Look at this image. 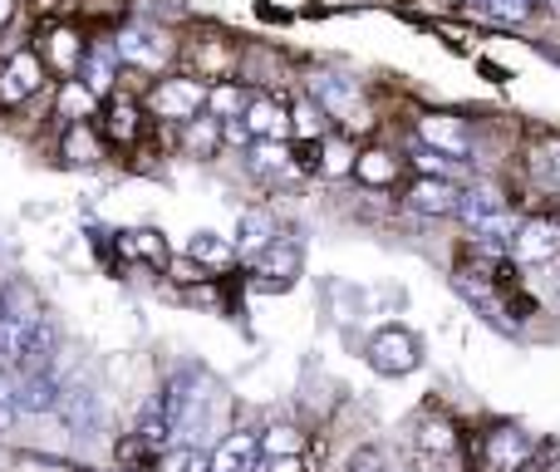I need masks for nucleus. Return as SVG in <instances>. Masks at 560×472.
I'll return each instance as SVG.
<instances>
[{"label": "nucleus", "instance_id": "4", "mask_svg": "<svg viewBox=\"0 0 560 472\" xmlns=\"http://www.w3.org/2000/svg\"><path fill=\"white\" fill-rule=\"evenodd\" d=\"M305 270V246L295 237H276L261 256H252V276L261 290H290Z\"/></svg>", "mask_w": 560, "mask_h": 472}, {"label": "nucleus", "instance_id": "26", "mask_svg": "<svg viewBox=\"0 0 560 472\" xmlns=\"http://www.w3.org/2000/svg\"><path fill=\"white\" fill-rule=\"evenodd\" d=\"M84 39L74 35V30H55L49 35V59H55V69H65V74H79V59H84Z\"/></svg>", "mask_w": 560, "mask_h": 472}, {"label": "nucleus", "instance_id": "18", "mask_svg": "<svg viewBox=\"0 0 560 472\" xmlns=\"http://www.w3.org/2000/svg\"><path fill=\"white\" fill-rule=\"evenodd\" d=\"M246 168H252L256 177L290 173V143H285V138H256V143L246 148Z\"/></svg>", "mask_w": 560, "mask_h": 472}, {"label": "nucleus", "instance_id": "20", "mask_svg": "<svg viewBox=\"0 0 560 472\" xmlns=\"http://www.w3.org/2000/svg\"><path fill=\"white\" fill-rule=\"evenodd\" d=\"M98 158H104V143H98V134L84 124V118H74V124L65 128V163H74V168H94Z\"/></svg>", "mask_w": 560, "mask_h": 472}, {"label": "nucleus", "instance_id": "12", "mask_svg": "<svg viewBox=\"0 0 560 472\" xmlns=\"http://www.w3.org/2000/svg\"><path fill=\"white\" fill-rule=\"evenodd\" d=\"M15 394H20V414H59V404H65V384H59L49 369L20 375Z\"/></svg>", "mask_w": 560, "mask_h": 472}, {"label": "nucleus", "instance_id": "27", "mask_svg": "<svg viewBox=\"0 0 560 472\" xmlns=\"http://www.w3.org/2000/svg\"><path fill=\"white\" fill-rule=\"evenodd\" d=\"M246 89L242 84H212L207 89V114H217V118H242L246 114Z\"/></svg>", "mask_w": 560, "mask_h": 472}, {"label": "nucleus", "instance_id": "19", "mask_svg": "<svg viewBox=\"0 0 560 472\" xmlns=\"http://www.w3.org/2000/svg\"><path fill=\"white\" fill-rule=\"evenodd\" d=\"M506 212V197L497 193L492 183H477V187H463V207H457V217H463L467 227H482L487 217Z\"/></svg>", "mask_w": 560, "mask_h": 472}, {"label": "nucleus", "instance_id": "11", "mask_svg": "<svg viewBox=\"0 0 560 472\" xmlns=\"http://www.w3.org/2000/svg\"><path fill=\"white\" fill-rule=\"evenodd\" d=\"M118 65H124L118 45H114V39H98V45H89V49H84V59H79V74H74V79H84V84L94 89L98 99H104V94H114Z\"/></svg>", "mask_w": 560, "mask_h": 472}, {"label": "nucleus", "instance_id": "5", "mask_svg": "<svg viewBox=\"0 0 560 472\" xmlns=\"http://www.w3.org/2000/svg\"><path fill=\"white\" fill-rule=\"evenodd\" d=\"M148 108H153L158 118L187 124V118H197L207 108V84L202 79H158V84L148 89Z\"/></svg>", "mask_w": 560, "mask_h": 472}, {"label": "nucleus", "instance_id": "29", "mask_svg": "<svg viewBox=\"0 0 560 472\" xmlns=\"http://www.w3.org/2000/svg\"><path fill=\"white\" fill-rule=\"evenodd\" d=\"M138 104L133 99H114V104H108V138H118V143H133L138 138Z\"/></svg>", "mask_w": 560, "mask_h": 472}, {"label": "nucleus", "instance_id": "36", "mask_svg": "<svg viewBox=\"0 0 560 472\" xmlns=\"http://www.w3.org/2000/svg\"><path fill=\"white\" fill-rule=\"evenodd\" d=\"M463 10H487V0H457Z\"/></svg>", "mask_w": 560, "mask_h": 472}, {"label": "nucleus", "instance_id": "30", "mask_svg": "<svg viewBox=\"0 0 560 472\" xmlns=\"http://www.w3.org/2000/svg\"><path fill=\"white\" fill-rule=\"evenodd\" d=\"M94 89L84 84V79H69L65 84V94H59V118H69V124H74V118H84L89 108H94Z\"/></svg>", "mask_w": 560, "mask_h": 472}, {"label": "nucleus", "instance_id": "17", "mask_svg": "<svg viewBox=\"0 0 560 472\" xmlns=\"http://www.w3.org/2000/svg\"><path fill=\"white\" fill-rule=\"evenodd\" d=\"M183 143H187V153L192 158H202V163H212L217 153H222V143H226V128H222V118L217 114H197V118H187L183 124Z\"/></svg>", "mask_w": 560, "mask_h": 472}, {"label": "nucleus", "instance_id": "7", "mask_svg": "<svg viewBox=\"0 0 560 472\" xmlns=\"http://www.w3.org/2000/svg\"><path fill=\"white\" fill-rule=\"evenodd\" d=\"M404 207L418 212V217H457V207H463V187H457L453 177H413Z\"/></svg>", "mask_w": 560, "mask_h": 472}, {"label": "nucleus", "instance_id": "15", "mask_svg": "<svg viewBox=\"0 0 560 472\" xmlns=\"http://www.w3.org/2000/svg\"><path fill=\"white\" fill-rule=\"evenodd\" d=\"M261 468V438L256 434H226L212 453V472H256Z\"/></svg>", "mask_w": 560, "mask_h": 472}, {"label": "nucleus", "instance_id": "1", "mask_svg": "<svg viewBox=\"0 0 560 472\" xmlns=\"http://www.w3.org/2000/svg\"><path fill=\"white\" fill-rule=\"evenodd\" d=\"M39 315H45V306H39V296L25 280H10V286L0 290V369L20 365L25 339H30V330L39 325Z\"/></svg>", "mask_w": 560, "mask_h": 472}, {"label": "nucleus", "instance_id": "33", "mask_svg": "<svg viewBox=\"0 0 560 472\" xmlns=\"http://www.w3.org/2000/svg\"><path fill=\"white\" fill-rule=\"evenodd\" d=\"M20 418V394H15V379L0 369V434H5L10 424Z\"/></svg>", "mask_w": 560, "mask_h": 472}, {"label": "nucleus", "instance_id": "14", "mask_svg": "<svg viewBox=\"0 0 560 472\" xmlns=\"http://www.w3.org/2000/svg\"><path fill=\"white\" fill-rule=\"evenodd\" d=\"M276 237H280V222H276L271 212H266V207H246V212L236 217V237H232V241H236V251H242L246 261L261 256V251L271 246Z\"/></svg>", "mask_w": 560, "mask_h": 472}, {"label": "nucleus", "instance_id": "22", "mask_svg": "<svg viewBox=\"0 0 560 472\" xmlns=\"http://www.w3.org/2000/svg\"><path fill=\"white\" fill-rule=\"evenodd\" d=\"M325 108L315 104V94L310 99H300L295 108H290V138H300V143H319L325 138Z\"/></svg>", "mask_w": 560, "mask_h": 472}, {"label": "nucleus", "instance_id": "3", "mask_svg": "<svg viewBox=\"0 0 560 472\" xmlns=\"http://www.w3.org/2000/svg\"><path fill=\"white\" fill-rule=\"evenodd\" d=\"M310 94H315V104L325 108L329 118H339L345 128H364L369 124V108H364V94H359V84L354 79H345V74H315L310 79Z\"/></svg>", "mask_w": 560, "mask_h": 472}, {"label": "nucleus", "instance_id": "35", "mask_svg": "<svg viewBox=\"0 0 560 472\" xmlns=\"http://www.w3.org/2000/svg\"><path fill=\"white\" fill-rule=\"evenodd\" d=\"M10 15H15V0H0V30L10 25Z\"/></svg>", "mask_w": 560, "mask_h": 472}, {"label": "nucleus", "instance_id": "2", "mask_svg": "<svg viewBox=\"0 0 560 472\" xmlns=\"http://www.w3.org/2000/svg\"><path fill=\"white\" fill-rule=\"evenodd\" d=\"M364 359H369V369L384 375V379L413 375V369L423 365V339H418L413 330H404V325H384L374 339H369Z\"/></svg>", "mask_w": 560, "mask_h": 472}, {"label": "nucleus", "instance_id": "32", "mask_svg": "<svg viewBox=\"0 0 560 472\" xmlns=\"http://www.w3.org/2000/svg\"><path fill=\"white\" fill-rule=\"evenodd\" d=\"M300 448H305V438H300L295 428H271V434L261 438V453H271V458H295Z\"/></svg>", "mask_w": 560, "mask_h": 472}, {"label": "nucleus", "instance_id": "8", "mask_svg": "<svg viewBox=\"0 0 560 472\" xmlns=\"http://www.w3.org/2000/svg\"><path fill=\"white\" fill-rule=\"evenodd\" d=\"M560 256V222L556 217H526L516 227V241H512V261L522 266H541V261Z\"/></svg>", "mask_w": 560, "mask_h": 472}, {"label": "nucleus", "instance_id": "31", "mask_svg": "<svg viewBox=\"0 0 560 472\" xmlns=\"http://www.w3.org/2000/svg\"><path fill=\"white\" fill-rule=\"evenodd\" d=\"M536 5L541 0H487V15L502 20V25H522V20H532Z\"/></svg>", "mask_w": 560, "mask_h": 472}, {"label": "nucleus", "instance_id": "10", "mask_svg": "<svg viewBox=\"0 0 560 472\" xmlns=\"http://www.w3.org/2000/svg\"><path fill=\"white\" fill-rule=\"evenodd\" d=\"M39 84H45V59H39L35 49H15V55L5 59V69H0V99L20 104V99H30Z\"/></svg>", "mask_w": 560, "mask_h": 472}, {"label": "nucleus", "instance_id": "9", "mask_svg": "<svg viewBox=\"0 0 560 472\" xmlns=\"http://www.w3.org/2000/svg\"><path fill=\"white\" fill-rule=\"evenodd\" d=\"M418 143L438 148V153L453 158V163H463V158L472 153V134H467V124L457 114H423L418 118Z\"/></svg>", "mask_w": 560, "mask_h": 472}, {"label": "nucleus", "instance_id": "24", "mask_svg": "<svg viewBox=\"0 0 560 472\" xmlns=\"http://www.w3.org/2000/svg\"><path fill=\"white\" fill-rule=\"evenodd\" d=\"M187 256H192L197 266H226V261L236 256V241H222L217 232H197L187 241Z\"/></svg>", "mask_w": 560, "mask_h": 472}, {"label": "nucleus", "instance_id": "34", "mask_svg": "<svg viewBox=\"0 0 560 472\" xmlns=\"http://www.w3.org/2000/svg\"><path fill=\"white\" fill-rule=\"evenodd\" d=\"M374 468H378V458H374V453H359L354 463H349V472H374Z\"/></svg>", "mask_w": 560, "mask_h": 472}, {"label": "nucleus", "instance_id": "16", "mask_svg": "<svg viewBox=\"0 0 560 472\" xmlns=\"http://www.w3.org/2000/svg\"><path fill=\"white\" fill-rule=\"evenodd\" d=\"M487 468L492 472H516L526 463V458H532V438L522 434V428H497L492 438H487Z\"/></svg>", "mask_w": 560, "mask_h": 472}, {"label": "nucleus", "instance_id": "21", "mask_svg": "<svg viewBox=\"0 0 560 472\" xmlns=\"http://www.w3.org/2000/svg\"><path fill=\"white\" fill-rule=\"evenodd\" d=\"M118 251H124V256L148 261V266H158V270L173 261V251H167L163 232H148V227H138V232H124V237H118Z\"/></svg>", "mask_w": 560, "mask_h": 472}, {"label": "nucleus", "instance_id": "37", "mask_svg": "<svg viewBox=\"0 0 560 472\" xmlns=\"http://www.w3.org/2000/svg\"><path fill=\"white\" fill-rule=\"evenodd\" d=\"M541 5H551V10H560V0H541Z\"/></svg>", "mask_w": 560, "mask_h": 472}, {"label": "nucleus", "instance_id": "25", "mask_svg": "<svg viewBox=\"0 0 560 472\" xmlns=\"http://www.w3.org/2000/svg\"><path fill=\"white\" fill-rule=\"evenodd\" d=\"M354 163H359V153L349 143H339V138H319V173L325 177H345V173H354Z\"/></svg>", "mask_w": 560, "mask_h": 472}, {"label": "nucleus", "instance_id": "28", "mask_svg": "<svg viewBox=\"0 0 560 472\" xmlns=\"http://www.w3.org/2000/svg\"><path fill=\"white\" fill-rule=\"evenodd\" d=\"M158 472H212V453H202V448H192V444L167 448V453L158 458Z\"/></svg>", "mask_w": 560, "mask_h": 472}, {"label": "nucleus", "instance_id": "23", "mask_svg": "<svg viewBox=\"0 0 560 472\" xmlns=\"http://www.w3.org/2000/svg\"><path fill=\"white\" fill-rule=\"evenodd\" d=\"M354 177H359V183H369V187H388L398 177V158L384 153V148H369V153H359Z\"/></svg>", "mask_w": 560, "mask_h": 472}, {"label": "nucleus", "instance_id": "6", "mask_svg": "<svg viewBox=\"0 0 560 472\" xmlns=\"http://www.w3.org/2000/svg\"><path fill=\"white\" fill-rule=\"evenodd\" d=\"M118 55H124V65H138V69H163V59L173 55V45H167V35L158 25H143V20H133V25H124L114 35Z\"/></svg>", "mask_w": 560, "mask_h": 472}, {"label": "nucleus", "instance_id": "13", "mask_svg": "<svg viewBox=\"0 0 560 472\" xmlns=\"http://www.w3.org/2000/svg\"><path fill=\"white\" fill-rule=\"evenodd\" d=\"M242 118L252 128V138H290V108L276 94H252Z\"/></svg>", "mask_w": 560, "mask_h": 472}]
</instances>
